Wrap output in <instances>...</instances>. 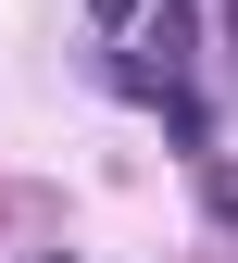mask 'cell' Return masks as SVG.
Here are the masks:
<instances>
[{
  "mask_svg": "<svg viewBox=\"0 0 238 263\" xmlns=\"http://www.w3.org/2000/svg\"><path fill=\"white\" fill-rule=\"evenodd\" d=\"M188 50H200V13H188V0H163V25H151V50H138V63L176 88V63H188Z\"/></svg>",
  "mask_w": 238,
  "mask_h": 263,
  "instance_id": "obj_1",
  "label": "cell"
},
{
  "mask_svg": "<svg viewBox=\"0 0 238 263\" xmlns=\"http://www.w3.org/2000/svg\"><path fill=\"white\" fill-rule=\"evenodd\" d=\"M151 113H163V138H176L188 163H213V101H188V88H163Z\"/></svg>",
  "mask_w": 238,
  "mask_h": 263,
  "instance_id": "obj_2",
  "label": "cell"
},
{
  "mask_svg": "<svg viewBox=\"0 0 238 263\" xmlns=\"http://www.w3.org/2000/svg\"><path fill=\"white\" fill-rule=\"evenodd\" d=\"M100 88H113V101H163V76H151L138 50H113V63H100Z\"/></svg>",
  "mask_w": 238,
  "mask_h": 263,
  "instance_id": "obj_3",
  "label": "cell"
},
{
  "mask_svg": "<svg viewBox=\"0 0 238 263\" xmlns=\"http://www.w3.org/2000/svg\"><path fill=\"white\" fill-rule=\"evenodd\" d=\"M125 13H138V0H88V25H100V38H113V25H125Z\"/></svg>",
  "mask_w": 238,
  "mask_h": 263,
  "instance_id": "obj_4",
  "label": "cell"
},
{
  "mask_svg": "<svg viewBox=\"0 0 238 263\" xmlns=\"http://www.w3.org/2000/svg\"><path fill=\"white\" fill-rule=\"evenodd\" d=\"M25 263H76V251H25Z\"/></svg>",
  "mask_w": 238,
  "mask_h": 263,
  "instance_id": "obj_5",
  "label": "cell"
}]
</instances>
